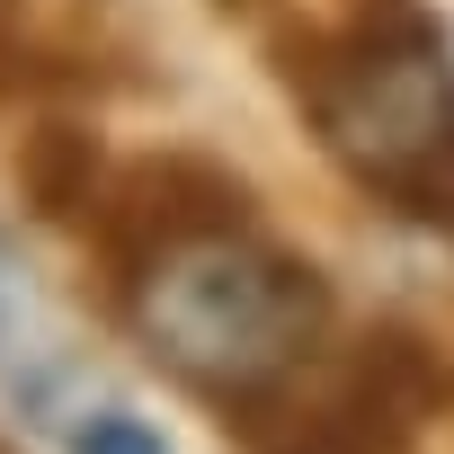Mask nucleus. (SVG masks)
<instances>
[{
	"mask_svg": "<svg viewBox=\"0 0 454 454\" xmlns=\"http://www.w3.org/2000/svg\"><path fill=\"white\" fill-rule=\"evenodd\" d=\"M19 321H27V286H19V268H10V250H0V356L19 348Z\"/></svg>",
	"mask_w": 454,
	"mask_h": 454,
	"instance_id": "nucleus-7",
	"label": "nucleus"
},
{
	"mask_svg": "<svg viewBox=\"0 0 454 454\" xmlns=\"http://www.w3.org/2000/svg\"><path fill=\"white\" fill-rule=\"evenodd\" d=\"M436 392H445L436 356L419 339H401V330H374L356 348V365L286 427L277 454H401L419 436V419L436 410Z\"/></svg>",
	"mask_w": 454,
	"mask_h": 454,
	"instance_id": "nucleus-3",
	"label": "nucleus"
},
{
	"mask_svg": "<svg viewBox=\"0 0 454 454\" xmlns=\"http://www.w3.org/2000/svg\"><path fill=\"white\" fill-rule=\"evenodd\" d=\"M134 321H143L152 356L169 374H187L196 392L268 401L321 348L330 286L303 259H286V250H268L250 232H214V241H187V250L143 268Z\"/></svg>",
	"mask_w": 454,
	"mask_h": 454,
	"instance_id": "nucleus-1",
	"label": "nucleus"
},
{
	"mask_svg": "<svg viewBox=\"0 0 454 454\" xmlns=\"http://www.w3.org/2000/svg\"><path fill=\"white\" fill-rule=\"evenodd\" d=\"M241 214H250L241 178H223L214 160H187V152L143 160V169L116 187V259L143 277L152 259H169V250H187V241L241 232Z\"/></svg>",
	"mask_w": 454,
	"mask_h": 454,
	"instance_id": "nucleus-4",
	"label": "nucleus"
},
{
	"mask_svg": "<svg viewBox=\"0 0 454 454\" xmlns=\"http://www.w3.org/2000/svg\"><path fill=\"white\" fill-rule=\"evenodd\" d=\"M321 143L401 214L454 232V63L427 27H374L348 54L294 72Z\"/></svg>",
	"mask_w": 454,
	"mask_h": 454,
	"instance_id": "nucleus-2",
	"label": "nucleus"
},
{
	"mask_svg": "<svg viewBox=\"0 0 454 454\" xmlns=\"http://www.w3.org/2000/svg\"><path fill=\"white\" fill-rule=\"evenodd\" d=\"M0 454H10V445H0Z\"/></svg>",
	"mask_w": 454,
	"mask_h": 454,
	"instance_id": "nucleus-9",
	"label": "nucleus"
},
{
	"mask_svg": "<svg viewBox=\"0 0 454 454\" xmlns=\"http://www.w3.org/2000/svg\"><path fill=\"white\" fill-rule=\"evenodd\" d=\"M19 81H27V45H19V10L0 0V98H10Z\"/></svg>",
	"mask_w": 454,
	"mask_h": 454,
	"instance_id": "nucleus-8",
	"label": "nucleus"
},
{
	"mask_svg": "<svg viewBox=\"0 0 454 454\" xmlns=\"http://www.w3.org/2000/svg\"><path fill=\"white\" fill-rule=\"evenodd\" d=\"M19 187H27V205L36 214H81V205H98V152H90V134H72V125H36L27 143H19Z\"/></svg>",
	"mask_w": 454,
	"mask_h": 454,
	"instance_id": "nucleus-5",
	"label": "nucleus"
},
{
	"mask_svg": "<svg viewBox=\"0 0 454 454\" xmlns=\"http://www.w3.org/2000/svg\"><path fill=\"white\" fill-rule=\"evenodd\" d=\"M72 454H169V436L152 419H134V410H98V419H81Z\"/></svg>",
	"mask_w": 454,
	"mask_h": 454,
	"instance_id": "nucleus-6",
	"label": "nucleus"
}]
</instances>
